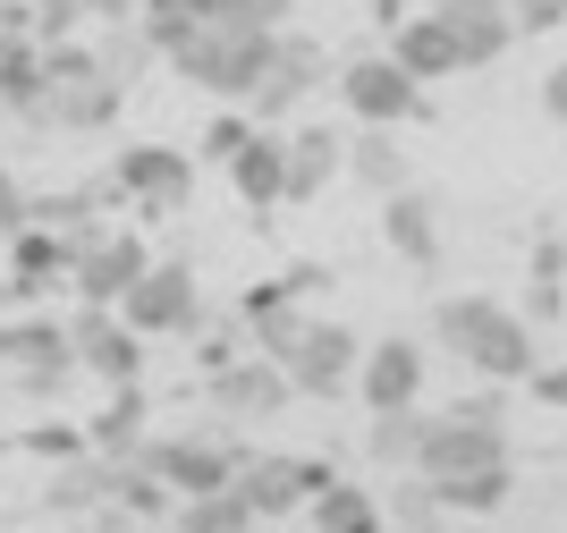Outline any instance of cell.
Segmentation results:
<instances>
[{"mask_svg":"<svg viewBox=\"0 0 567 533\" xmlns=\"http://www.w3.org/2000/svg\"><path fill=\"white\" fill-rule=\"evenodd\" d=\"M399 18H415L406 0H373V25H399Z\"/></svg>","mask_w":567,"mask_h":533,"instance_id":"8d00e7d4","label":"cell"},{"mask_svg":"<svg viewBox=\"0 0 567 533\" xmlns=\"http://www.w3.org/2000/svg\"><path fill=\"white\" fill-rule=\"evenodd\" d=\"M331 483V458H288V449H246L237 465V500L262 516V525H280L313 500V491Z\"/></svg>","mask_w":567,"mask_h":533,"instance_id":"ba28073f","label":"cell"},{"mask_svg":"<svg viewBox=\"0 0 567 533\" xmlns=\"http://www.w3.org/2000/svg\"><path fill=\"white\" fill-rule=\"evenodd\" d=\"M432 500H441V516H499L508 500H517V458L474 465V474H457V483H432Z\"/></svg>","mask_w":567,"mask_h":533,"instance_id":"7402d4cb","label":"cell"},{"mask_svg":"<svg viewBox=\"0 0 567 533\" xmlns=\"http://www.w3.org/2000/svg\"><path fill=\"white\" fill-rule=\"evenodd\" d=\"M255 136V111H246V102H237V111H220L213 127H204V136H195V162H213V170H229V153L237 144Z\"/></svg>","mask_w":567,"mask_h":533,"instance_id":"4dcf8cb0","label":"cell"},{"mask_svg":"<svg viewBox=\"0 0 567 533\" xmlns=\"http://www.w3.org/2000/svg\"><path fill=\"white\" fill-rule=\"evenodd\" d=\"M204 398H213V416L237 432V423H280L297 390H288V372L255 348V356H229L220 372H204Z\"/></svg>","mask_w":567,"mask_h":533,"instance_id":"9c48e42d","label":"cell"},{"mask_svg":"<svg viewBox=\"0 0 567 533\" xmlns=\"http://www.w3.org/2000/svg\"><path fill=\"white\" fill-rule=\"evenodd\" d=\"M136 0H34V34L43 43H60V34H85V25H111L127 18Z\"/></svg>","mask_w":567,"mask_h":533,"instance_id":"f546056e","label":"cell"},{"mask_svg":"<svg viewBox=\"0 0 567 533\" xmlns=\"http://www.w3.org/2000/svg\"><path fill=\"white\" fill-rule=\"evenodd\" d=\"M390 60H399L406 76H415V85H441V76H466V60H457V34L441 18H399L390 25Z\"/></svg>","mask_w":567,"mask_h":533,"instance_id":"ac0fdd59","label":"cell"},{"mask_svg":"<svg viewBox=\"0 0 567 533\" xmlns=\"http://www.w3.org/2000/svg\"><path fill=\"white\" fill-rule=\"evenodd\" d=\"M339 102H348L364 127H406V119H424V85L390 60V51H364L339 69Z\"/></svg>","mask_w":567,"mask_h":533,"instance_id":"30bf717a","label":"cell"},{"mask_svg":"<svg viewBox=\"0 0 567 533\" xmlns=\"http://www.w3.org/2000/svg\"><path fill=\"white\" fill-rule=\"evenodd\" d=\"M136 458L162 474L178 500L187 491H220L237 483V465H246V449H237L229 423H169V432H153V441H136Z\"/></svg>","mask_w":567,"mask_h":533,"instance_id":"3957f363","label":"cell"},{"mask_svg":"<svg viewBox=\"0 0 567 533\" xmlns=\"http://www.w3.org/2000/svg\"><path fill=\"white\" fill-rule=\"evenodd\" d=\"M288 18H297L288 0H187L178 34L162 43V69L213 102H246L262 76V51Z\"/></svg>","mask_w":567,"mask_h":533,"instance_id":"6da1fadb","label":"cell"},{"mask_svg":"<svg viewBox=\"0 0 567 533\" xmlns=\"http://www.w3.org/2000/svg\"><path fill=\"white\" fill-rule=\"evenodd\" d=\"M339 178H355L364 195H399L406 186V153H399V127H364V136L348 144V170Z\"/></svg>","mask_w":567,"mask_h":533,"instance_id":"484cf974","label":"cell"},{"mask_svg":"<svg viewBox=\"0 0 567 533\" xmlns=\"http://www.w3.org/2000/svg\"><path fill=\"white\" fill-rule=\"evenodd\" d=\"M381 237H390V255L406 271H441V204H432L424 186H399V195H381Z\"/></svg>","mask_w":567,"mask_h":533,"instance_id":"9a60e30c","label":"cell"},{"mask_svg":"<svg viewBox=\"0 0 567 533\" xmlns=\"http://www.w3.org/2000/svg\"><path fill=\"white\" fill-rule=\"evenodd\" d=\"M69 356H76V372H94V381H144V339L127 322H118V305H76L69 322Z\"/></svg>","mask_w":567,"mask_h":533,"instance_id":"4fadbf2b","label":"cell"},{"mask_svg":"<svg viewBox=\"0 0 567 533\" xmlns=\"http://www.w3.org/2000/svg\"><path fill=\"white\" fill-rule=\"evenodd\" d=\"M25 212H34V195H25V186L9 178V170H0V246H9V237L25 229Z\"/></svg>","mask_w":567,"mask_h":533,"instance_id":"d6a6232c","label":"cell"},{"mask_svg":"<svg viewBox=\"0 0 567 533\" xmlns=\"http://www.w3.org/2000/svg\"><path fill=\"white\" fill-rule=\"evenodd\" d=\"M424 339H406V330H390V339H373V348L355 356V390H364V416H381V407H424Z\"/></svg>","mask_w":567,"mask_h":533,"instance_id":"5bb4252c","label":"cell"},{"mask_svg":"<svg viewBox=\"0 0 567 533\" xmlns=\"http://www.w3.org/2000/svg\"><path fill=\"white\" fill-rule=\"evenodd\" d=\"M34 93H43V43L34 34H0V111H34Z\"/></svg>","mask_w":567,"mask_h":533,"instance_id":"83f0119b","label":"cell"},{"mask_svg":"<svg viewBox=\"0 0 567 533\" xmlns=\"http://www.w3.org/2000/svg\"><path fill=\"white\" fill-rule=\"evenodd\" d=\"M229 186H237L246 212H280L288 204V144H280V127H255V136L229 153Z\"/></svg>","mask_w":567,"mask_h":533,"instance_id":"e0dca14e","label":"cell"},{"mask_svg":"<svg viewBox=\"0 0 567 533\" xmlns=\"http://www.w3.org/2000/svg\"><path fill=\"white\" fill-rule=\"evenodd\" d=\"M280 144H288V204H313V195L348 170V144H339L331 127H297V136H280Z\"/></svg>","mask_w":567,"mask_h":533,"instance_id":"ffe728a7","label":"cell"},{"mask_svg":"<svg viewBox=\"0 0 567 533\" xmlns=\"http://www.w3.org/2000/svg\"><path fill=\"white\" fill-rule=\"evenodd\" d=\"M390 533H450V525H390Z\"/></svg>","mask_w":567,"mask_h":533,"instance_id":"74e56055","label":"cell"},{"mask_svg":"<svg viewBox=\"0 0 567 533\" xmlns=\"http://www.w3.org/2000/svg\"><path fill=\"white\" fill-rule=\"evenodd\" d=\"M313 509V533H390V516H381V491L348 483V474H331V483L306 500Z\"/></svg>","mask_w":567,"mask_h":533,"instance_id":"44dd1931","label":"cell"},{"mask_svg":"<svg viewBox=\"0 0 567 533\" xmlns=\"http://www.w3.org/2000/svg\"><path fill=\"white\" fill-rule=\"evenodd\" d=\"M381 516H390V525H441V500H432L424 474H399L390 500H381Z\"/></svg>","mask_w":567,"mask_h":533,"instance_id":"1f68e13d","label":"cell"},{"mask_svg":"<svg viewBox=\"0 0 567 533\" xmlns=\"http://www.w3.org/2000/svg\"><path fill=\"white\" fill-rule=\"evenodd\" d=\"M144 416H153L144 381H118V390H111V407H102V416L85 423V449H102V458H127V449L144 441Z\"/></svg>","mask_w":567,"mask_h":533,"instance_id":"4316f807","label":"cell"},{"mask_svg":"<svg viewBox=\"0 0 567 533\" xmlns=\"http://www.w3.org/2000/svg\"><path fill=\"white\" fill-rule=\"evenodd\" d=\"M415 441H424V407H381L373 432H364V458L406 474V465H415Z\"/></svg>","mask_w":567,"mask_h":533,"instance_id":"f1b7e54d","label":"cell"},{"mask_svg":"<svg viewBox=\"0 0 567 533\" xmlns=\"http://www.w3.org/2000/svg\"><path fill=\"white\" fill-rule=\"evenodd\" d=\"M25 449H34V458H76V449H85V432H69V423H43V432H25Z\"/></svg>","mask_w":567,"mask_h":533,"instance_id":"836d02e7","label":"cell"},{"mask_svg":"<svg viewBox=\"0 0 567 533\" xmlns=\"http://www.w3.org/2000/svg\"><path fill=\"white\" fill-rule=\"evenodd\" d=\"M322 85H331V51L313 43V34H297V25H280L271 51H262V76H255V93H246V111H255V127H280V119H297Z\"/></svg>","mask_w":567,"mask_h":533,"instance_id":"5b68a950","label":"cell"},{"mask_svg":"<svg viewBox=\"0 0 567 533\" xmlns=\"http://www.w3.org/2000/svg\"><path fill=\"white\" fill-rule=\"evenodd\" d=\"M102 186L127 212H144V221H178L195 204V153H178V144H127V153H111V178Z\"/></svg>","mask_w":567,"mask_h":533,"instance_id":"52a82bcc","label":"cell"},{"mask_svg":"<svg viewBox=\"0 0 567 533\" xmlns=\"http://www.w3.org/2000/svg\"><path fill=\"white\" fill-rule=\"evenodd\" d=\"M118 102H127V85H111L102 69H69V76H43V93H34V127H60V136H102L118 119Z\"/></svg>","mask_w":567,"mask_h":533,"instance_id":"8fae6325","label":"cell"},{"mask_svg":"<svg viewBox=\"0 0 567 533\" xmlns=\"http://www.w3.org/2000/svg\"><path fill=\"white\" fill-rule=\"evenodd\" d=\"M153 60H162V43L144 34V18H136V9H127V18H111V25L94 34V69L111 76V85H136V76L153 69Z\"/></svg>","mask_w":567,"mask_h":533,"instance_id":"cb8c5ba5","label":"cell"},{"mask_svg":"<svg viewBox=\"0 0 567 533\" xmlns=\"http://www.w3.org/2000/svg\"><path fill=\"white\" fill-rule=\"evenodd\" d=\"M432 339H441L474 381H525V372L543 365V356H534V322L499 297H441L432 305Z\"/></svg>","mask_w":567,"mask_h":533,"instance_id":"7a4b0ae2","label":"cell"},{"mask_svg":"<svg viewBox=\"0 0 567 533\" xmlns=\"http://www.w3.org/2000/svg\"><path fill=\"white\" fill-rule=\"evenodd\" d=\"M144 263H153V246L136 237V221H127V229H102V237H85V246H76L69 297H76V305H118V297L144 279Z\"/></svg>","mask_w":567,"mask_h":533,"instance_id":"7c38bea8","label":"cell"},{"mask_svg":"<svg viewBox=\"0 0 567 533\" xmlns=\"http://www.w3.org/2000/svg\"><path fill=\"white\" fill-rule=\"evenodd\" d=\"M118 322L136 330V339H195V330L213 322V305H204V288H195V263L187 255L144 263V279L118 297Z\"/></svg>","mask_w":567,"mask_h":533,"instance_id":"277c9868","label":"cell"},{"mask_svg":"<svg viewBox=\"0 0 567 533\" xmlns=\"http://www.w3.org/2000/svg\"><path fill=\"white\" fill-rule=\"evenodd\" d=\"M169 533H262V516L237 500V483H220V491H187L169 509Z\"/></svg>","mask_w":567,"mask_h":533,"instance_id":"d4e9b609","label":"cell"},{"mask_svg":"<svg viewBox=\"0 0 567 533\" xmlns=\"http://www.w3.org/2000/svg\"><path fill=\"white\" fill-rule=\"evenodd\" d=\"M559 314H567V237L543 229L534 237V271H525V322L550 330Z\"/></svg>","mask_w":567,"mask_h":533,"instance_id":"603a6c76","label":"cell"},{"mask_svg":"<svg viewBox=\"0 0 567 533\" xmlns=\"http://www.w3.org/2000/svg\"><path fill=\"white\" fill-rule=\"evenodd\" d=\"M534 381V407H567V356H550V365H534L525 372Z\"/></svg>","mask_w":567,"mask_h":533,"instance_id":"e575fe53","label":"cell"},{"mask_svg":"<svg viewBox=\"0 0 567 533\" xmlns=\"http://www.w3.org/2000/svg\"><path fill=\"white\" fill-rule=\"evenodd\" d=\"M543 119H559V127H567V60L543 76Z\"/></svg>","mask_w":567,"mask_h":533,"instance_id":"d590c367","label":"cell"},{"mask_svg":"<svg viewBox=\"0 0 567 533\" xmlns=\"http://www.w3.org/2000/svg\"><path fill=\"white\" fill-rule=\"evenodd\" d=\"M355 356H364V339H355L348 322L297 314V330L271 348V365L288 372V390H297V398H339V390H355Z\"/></svg>","mask_w":567,"mask_h":533,"instance_id":"8992f818","label":"cell"},{"mask_svg":"<svg viewBox=\"0 0 567 533\" xmlns=\"http://www.w3.org/2000/svg\"><path fill=\"white\" fill-rule=\"evenodd\" d=\"M432 18L457 34V60H466V69H492L499 51L517 43V18H508V0H432Z\"/></svg>","mask_w":567,"mask_h":533,"instance_id":"2e32d148","label":"cell"},{"mask_svg":"<svg viewBox=\"0 0 567 533\" xmlns=\"http://www.w3.org/2000/svg\"><path fill=\"white\" fill-rule=\"evenodd\" d=\"M102 500H111V458H102V449H76V458L51 465V483H43L51 516H94Z\"/></svg>","mask_w":567,"mask_h":533,"instance_id":"d6986e66","label":"cell"},{"mask_svg":"<svg viewBox=\"0 0 567 533\" xmlns=\"http://www.w3.org/2000/svg\"><path fill=\"white\" fill-rule=\"evenodd\" d=\"M0 458H9V441H0Z\"/></svg>","mask_w":567,"mask_h":533,"instance_id":"f35d334b","label":"cell"}]
</instances>
